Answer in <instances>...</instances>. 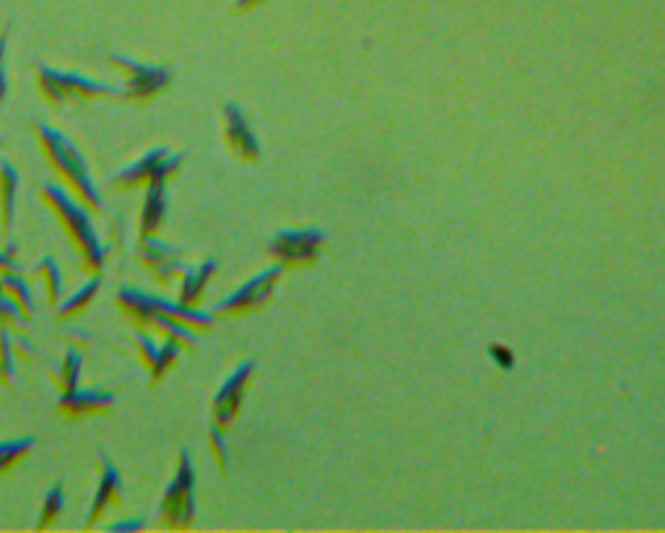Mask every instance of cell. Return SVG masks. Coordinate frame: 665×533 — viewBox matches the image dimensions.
Returning a JSON list of instances; mask_svg holds the SVG:
<instances>
[{
    "label": "cell",
    "mask_w": 665,
    "mask_h": 533,
    "mask_svg": "<svg viewBox=\"0 0 665 533\" xmlns=\"http://www.w3.org/2000/svg\"><path fill=\"white\" fill-rule=\"evenodd\" d=\"M37 195L71 242L73 253L78 255V268L86 276H99L104 271L107 255H110V245L94 227V221H91L94 214L84 203H78L68 190L60 188L58 182H42Z\"/></svg>",
    "instance_id": "obj_1"
},
{
    "label": "cell",
    "mask_w": 665,
    "mask_h": 533,
    "mask_svg": "<svg viewBox=\"0 0 665 533\" xmlns=\"http://www.w3.org/2000/svg\"><path fill=\"white\" fill-rule=\"evenodd\" d=\"M34 138H37L39 154L45 159V164L50 167V172L55 175L60 188H65L68 193L76 198L78 203H84L94 216L104 214V201L99 195V188L91 180L89 164H86L84 154L78 151L76 143L71 138H65L58 128L42 123V120H34Z\"/></svg>",
    "instance_id": "obj_2"
},
{
    "label": "cell",
    "mask_w": 665,
    "mask_h": 533,
    "mask_svg": "<svg viewBox=\"0 0 665 533\" xmlns=\"http://www.w3.org/2000/svg\"><path fill=\"white\" fill-rule=\"evenodd\" d=\"M117 310L123 312V318L133 325V331H146L154 320H169L182 328H188L193 333H211L219 320L214 318V312H206L201 307H188L180 305L177 299H164L156 294L141 292L133 286H123L115 297Z\"/></svg>",
    "instance_id": "obj_3"
},
{
    "label": "cell",
    "mask_w": 665,
    "mask_h": 533,
    "mask_svg": "<svg viewBox=\"0 0 665 533\" xmlns=\"http://www.w3.org/2000/svg\"><path fill=\"white\" fill-rule=\"evenodd\" d=\"M34 84H37L39 97L52 110H63V107H76V104L99 102V99H123L120 84H104L94 81L81 73L58 71L47 63H34Z\"/></svg>",
    "instance_id": "obj_4"
},
{
    "label": "cell",
    "mask_w": 665,
    "mask_h": 533,
    "mask_svg": "<svg viewBox=\"0 0 665 533\" xmlns=\"http://www.w3.org/2000/svg\"><path fill=\"white\" fill-rule=\"evenodd\" d=\"M195 466L188 450H180L175 461V471L159 502V515L154 526L164 531H188L195 523Z\"/></svg>",
    "instance_id": "obj_5"
},
{
    "label": "cell",
    "mask_w": 665,
    "mask_h": 533,
    "mask_svg": "<svg viewBox=\"0 0 665 533\" xmlns=\"http://www.w3.org/2000/svg\"><path fill=\"white\" fill-rule=\"evenodd\" d=\"M286 271L281 266H268L260 273H255L252 279H247L245 284L237 286L232 294H226L219 305L214 307V318L216 320H237L247 318V315H255V312L265 310L271 305L273 294L284 281Z\"/></svg>",
    "instance_id": "obj_6"
},
{
    "label": "cell",
    "mask_w": 665,
    "mask_h": 533,
    "mask_svg": "<svg viewBox=\"0 0 665 533\" xmlns=\"http://www.w3.org/2000/svg\"><path fill=\"white\" fill-rule=\"evenodd\" d=\"M182 156L172 154L169 149L159 146V149H149L141 159L130 162L128 167L117 169L115 175L107 182L110 193H136V190H146L154 182H172V177L180 172Z\"/></svg>",
    "instance_id": "obj_7"
},
{
    "label": "cell",
    "mask_w": 665,
    "mask_h": 533,
    "mask_svg": "<svg viewBox=\"0 0 665 533\" xmlns=\"http://www.w3.org/2000/svg\"><path fill=\"white\" fill-rule=\"evenodd\" d=\"M325 247V232L315 227L281 229L268 242V258L284 271H299L310 268L320 260Z\"/></svg>",
    "instance_id": "obj_8"
},
{
    "label": "cell",
    "mask_w": 665,
    "mask_h": 533,
    "mask_svg": "<svg viewBox=\"0 0 665 533\" xmlns=\"http://www.w3.org/2000/svg\"><path fill=\"white\" fill-rule=\"evenodd\" d=\"M110 65L120 76V89H123L125 102L149 104L151 99L164 94L172 84V71L167 65L138 63V60L123 58V55H112Z\"/></svg>",
    "instance_id": "obj_9"
},
{
    "label": "cell",
    "mask_w": 665,
    "mask_h": 533,
    "mask_svg": "<svg viewBox=\"0 0 665 533\" xmlns=\"http://www.w3.org/2000/svg\"><path fill=\"white\" fill-rule=\"evenodd\" d=\"M252 377H255V362L237 364L226 375V380L216 390L214 401H211V427L221 429V432H229L234 427L247 398V390L252 385Z\"/></svg>",
    "instance_id": "obj_10"
},
{
    "label": "cell",
    "mask_w": 665,
    "mask_h": 533,
    "mask_svg": "<svg viewBox=\"0 0 665 533\" xmlns=\"http://www.w3.org/2000/svg\"><path fill=\"white\" fill-rule=\"evenodd\" d=\"M136 258L138 263L151 273V279L156 281V286H162V289L177 286L180 276L185 273V268H188L180 260V250L167 245L164 240H159V234H156V237H138Z\"/></svg>",
    "instance_id": "obj_11"
},
{
    "label": "cell",
    "mask_w": 665,
    "mask_h": 533,
    "mask_svg": "<svg viewBox=\"0 0 665 533\" xmlns=\"http://www.w3.org/2000/svg\"><path fill=\"white\" fill-rule=\"evenodd\" d=\"M94 463H97V489H94L89 513H86L84 531H91L94 526H99L112 510H117L120 502H123V492H125L123 476H120L117 466L107 458V455L97 453Z\"/></svg>",
    "instance_id": "obj_12"
},
{
    "label": "cell",
    "mask_w": 665,
    "mask_h": 533,
    "mask_svg": "<svg viewBox=\"0 0 665 533\" xmlns=\"http://www.w3.org/2000/svg\"><path fill=\"white\" fill-rule=\"evenodd\" d=\"M221 130H224V146L232 159L245 164H255L260 159V143L255 130L247 123L245 110L237 102H226L221 107Z\"/></svg>",
    "instance_id": "obj_13"
},
{
    "label": "cell",
    "mask_w": 665,
    "mask_h": 533,
    "mask_svg": "<svg viewBox=\"0 0 665 533\" xmlns=\"http://www.w3.org/2000/svg\"><path fill=\"white\" fill-rule=\"evenodd\" d=\"M115 393L102 388H76L73 393H65L58 398V414L68 422H81V419H91V416H102L112 411L115 406Z\"/></svg>",
    "instance_id": "obj_14"
},
{
    "label": "cell",
    "mask_w": 665,
    "mask_h": 533,
    "mask_svg": "<svg viewBox=\"0 0 665 533\" xmlns=\"http://www.w3.org/2000/svg\"><path fill=\"white\" fill-rule=\"evenodd\" d=\"M216 273H219V263H216L214 258L203 260L198 266L185 268V273H182L180 281H177L175 286L177 302L188 307H201L203 297H206L208 286H211Z\"/></svg>",
    "instance_id": "obj_15"
},
{
    "label": "cell",
    "mask_w": 665,
    "mask_h": 533,
    "mask_svg": "<svg viewBox=\"0 0 665 533\" xmlns=\"http://www.w3.org/2000/svg\"><path fill=\"white\" fill-rule=\"evenodd\" d=\"M167 185L169 182H154L143 190L141 211H138V237H156L162 232L169 208Z\"/></svg>",
    "instance_id": "obj_16"
},
{
    "label": "cell",
    "mask_w": 665,
    "mask_h": 533,
    "mask_svg": "<svg viewBox=\"0 0 665 533\" xmlns=\"http://www.w3.org/2000/svg\"><path fill=\"white\" fill-rule=\"evenodd\" d=\"M16 195H19V172L11 162L0 159V242L11 240Z\"/></svg>",
    "instance_id": "obj_17"
},
{
    "label": "cell",
    "mask_w": 665,
    "mask_h": 533,
    "mask_svg": "<svg viewBox=\"0 0 665 533\" xmlns=\"http://www.w3.org/2000/svg\"><path fill=\"white\" fill-rule=\"evenodd\" d=\"M81 375H84V351L73 349V346H68L63 357L52 364L50 372H47L50 383L55 385V390H58L60 396L81 388Z\"/></svg>",
    "instance_id": "obj_18"
},
{
    "label": "cell",
    "mask_w": 665,
    "mask_h": 533,
    "mask_svg": "<svg viewBox=\"0 0 665 533\" xmlns=\"http://www.w3.org/2000/svg\"><path fill=\"white\" fill-rule=\"evenodd\" d=\"M29 281L39 284L42 294H45V302L50 307H58L63 302V271H60L58 260L45 255L42 260H37L32 268H29Z\"/></svg>",
    "instance_id": "obj_19"
},
{
    "label": "cell",
    "mask_w": 665,
    "mask_h": 533,
    "mask_svg": "<svg viewBox=\"0 0 665 533\" xmlns=\"http://www.w3.org/2000/svg\"><path fill=\"white\" fill-rule=\"evenodd\" d=\"M99 289H102V279H99V276H89V281H86L84 286H78L76 292L63 297V302L55 307V318H58L60 323H71L78 315H84L91 307V302L97 299Z\"/></svg>",
    "instance_id": "obj_20"
},
{
    "label": "cell",
    "mask_w": 665,
    "mask_h": 533,
    "mask_svg": "<svg viewBox=\"0 0 665 533\" xmlns=\"http://www.w3.org/2000/svg\"><path fill=\"white\" fill-rule=\"evenodd\" d=\"M0 292H3V297H6L26 320L34 318V294L32 284H29V276H24L21 271L0 276Z\"/></svg>",
    "instance_id": "obj_21"
},
{
    "label": "cell",
    "mask_w": 665,
    "mask_h": 533,
    "mask_svg": "<svg viewBox=\"0 0 665 533\" xmlns=\"http://www.w3.org/2000/svg\"><path fill=\"white\" fill-rule=\"evenodd\" d=\"M63 510H65L63 484L55 481V484L47 489L45 500H42V507H39V520H37L39 531H47V528L55 526V523L60 520V515H63Z\"/></svg>",
    "instance_id": "obj_22"
},
{
    "label": "cell",
    "mask_w": 665,
    "mask_h": 533,
    "mask_svg": "<svg viewBox=\"0 0 665 533\" xmlns=\"http://www.w3.org/2000/svg\"><path fill=\"white\" fill-rule=\"evenodd\" d=\"M34 450V437H16V440H3L0 442V479L19 466L26 455Z\"/></svg>",
    "instance_id": "obj_23"
},
{
    "label": "cell",
    "mask_w": 665,
    "mask_h": 533,
    "mask_svg": "<svg viewBox=\"0 0 665 533\" xmlns=\"http://www.w3.org/2000/svg\"><path fill=\"white\" fill-rule=\"evenodd\" d=\"M133 349H136V357L141 362V367L146 372L156 370V362H159V351H162V341L146 331H133Z\"/></svg>",
    "instance_id": "obj_24"
},
{
    "label": "cell",
    "mask_w": 665,
    "mask_h": 533,
    "mask_svg": "<svg viewBox=\"0 0 665 533\" xmlns=\"http://www.w3.org/2000/svg\"><path fill=\"white\" fill-rule=\"evenodd\" d=\"M16 351H13V333L0 328V385L11 388L16 383Z\"/></svg>",
    "instance_id": "obj_25"
},
{
    "label": "cell",
    "mask_w": 665,
    "mask_h": 533,
    "mask_svg": "<svg viewBox=\"0 0 665 533\" xmlns=\"http://www.w3.org/2000/svg\"><path fill=\"white\" fill-rule=\"evenodd\" d=\"M208 448H211V458H214V466L219 468L221 474L229 471V463H232V455H229V445H226V432L216 427H208Z\"/></svg>",
    "instance_id": "obj_26"
},
{
    "label": "cell",
    "mask_w": 665,
    "mask_h": 533,
    "mask_svg": "<svg viewBox=\"0 0 665 533\" xmlns=\"http://www.w3.org/2000/svg\"><path fill=\"white\" fill-rule=\"evenodd\" d=\"M21 271L19 266V245L11 240H6L0 245V276H6V273Z\"/></svg>",
    "instance_id": "obj_27"
},
{
    "label": "cell",
    "mask_w": 665,
    "mask_h": 533,
    "mask_svg": "<svg viewBox=\"0 0 665 533\" xmlns=\"http://www.w3.org/2000/svg\"><path fill=\"white\" fill-rule=\"evenodd\" d=\"M60 341L78 351L89 349V346L94 344V338H91L84 328H76V325H65L63 331H60Z\"/></svg>",
    "instance_id": "obj_28"
},
{
    "label": "cell",
    "mask_w": 665,
    "mask_h": 533,
    "mask_svg": "<svg viewBox=\"0 0 665 533\" xmlns=\"http://www.w3.org/2000/svg\"><path fill=\"white\" fill-rule=\"evenodd\" d=\"M13 351H16L19 362H29L37 357V346L29 341V333H13Z\"/></svg>",
    "instance_id": "obj_29"
},
{
    "label": "cell",
    "mask_w": 665,
    "mask_h": 533,
    "mask_svg": "<svg viewBox=\"0 0 665 533\" xmlns=\"http://www.w3.org/2000/svg\"><path fill=\"white\" fill-rule=\"evenodd\" d=\"M146 528V523H143L141 518H128V520H115V523H110L107 526V531L110 533H133V531H143Z\"/></svg>",
    "instance_id": "obj_30"
},
{
    "label": "cell",
    "mask_w": 665,
    "mask_h": 533,
    "mask_svg": "<svg viewBox=\"0 0 665 533\" xmlns=\"http://www.w3.org/2000/svg\"><path fill=\"white\" fill-rule=\"evenodd\" d=\"M3 52H6V45H3V37H0V107L6 102L8 97V81H6V68H3Z\"/></svg>",
    "instance_id": "obj_31"
},
{
    "label": "cell",
    "mask_w": 665,
    "mask_h": 533,
    "mask_svg": "<svg viewBox=\"0 0 665 533\" xmlns=\"http://www.w3.org/2000/svg\"><path fill=\"white\" fill-rule=\"evenodd\" d=\"M265 0H237V11H250V8L260 6Z\"/></svg>",
    "instance_id": "obj_32"
}]
</instances>
